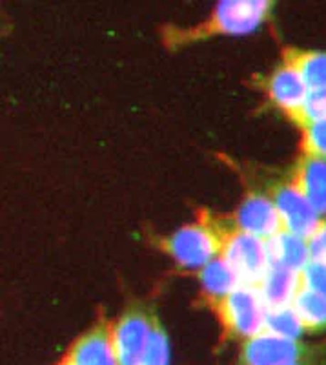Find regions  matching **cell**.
Listing matches in <instances>:
<instances>
[{"mask_svg":"<svg viewBox=\"0 0 326 365\" xmlns=\"http://www.w3.org/2000/svg\"><path fill=\"white\" fill-rule=\"evenodd\" d=\"M310 257L326 263V223H321L308 237Z\"/></svg>","mask_w":326,"mask_h":365,"instance_id":"7402d4cb","label":"cell"},{"mask_svg":"<svg viewBox=\"0 0 326 365\" xmlns=\"http://www.w3.org/2000/svg\"><path fill=\"white\" fill-rule=\"evenodd\" d=\"M221 257L236 270L241 282L256 285L272 265L266 240L243 232L239 228L223 237Z\"/></svg>","mask_w":326,"mask_h":365,"instance_id":"7a4b0ae2","label":"cell"},{"mask_svg":"<svg viewBox=\"0 0 326 365\" xmlns=\"http://www.w3.org/2000/svg\"><path fill=\"white\" fill-rule=\"evenodd\" d=\"M268 9L265 0H223L214 9V26L223 34H250L265 21Z\"/></svg>","mask_w":326,"mask_h":365,"instance_id":"8992f818","label":"cell"},{"mask_svg":"<svg viewBox=\"0 0 326 365\" xmlns=\"http://www.w3.org/2000/svg\"><path fill=\"white\" fill-rule=\"evenodd\" d=\"M58 365H68V364H66V361H62V364H58Z\"/></svg>","mask_w":326,"mask_h":365,"instance_id":"cb8c5ba5","label":"cell"},{"mask_svg":"<svg viewBox=\"0 0 326 365\" xmlns=\"http://www.w3.org/2000/svg\"><path fill=\"white\" fill-rule=\"evenodd\" d=\"M286 365H303V364H299V361H292V364H286Z\"/></svg>","mask_w":326,"mask_h":365,"instance_id":"603a6c76","label":"cell"},{"mask_svg":"<svg viewBox=\"0 0 326 365\" xmlns=\"http://www.w3.org/2000/svg\"><path fill=\"white\" fill-rule=\"evenodd\" d=\"M199 279H201L204 292L217 299H223L228 292H231L237 285L243 283L236 270L231 269L223 257H214L211 262L201 267Z\"/></svg>","mask_w":326,"mask_h":365,"instance_id":"5bb4252c","label":"cell"},{"mask_svg":"<svg viewBox=\"0 0 326 365\" xmlns=\"http://www.w3.org/2000/svg\"><path fill=\"white\" fill-rule=\"evenodd\" d=\"M266 243H268L270 262L273 265H281L286 267V269H293L301 272L306 267V263L312 259L310 257L308 237L288 232L285 228H281L279 232L268 237Z\"/></svg>","mask_w":326,"mask_h":365,"instance_id":"7c38bea8","label":"cell"},{"mask_svg":"<svg viewBox=\"0 0 326 365\" xmlns=\"http://www.w3.org/2000/svg\"><path fill=\"white\" fill-rule=\"evenodd\" d=\"M270 307L256 283H241L223 299H219L221 322L233 336H257L266 331Z\"/></svg>","mask_w":326,"mask_h":365,"instance_id":"6da1fadb","label":"cell"},{"mask_svg":"<svg viewBox=\"0 0 326 365\" xmlns=\"http://www.w3.org/2000/svg\"><path fill=\"white\" fill-rule=\"evenodd\" d=\"M303 287L312 289L319 294L326 296V263L310 259L305 269L301 270Z\"/></svg>","mask_w":326,"mask_h":365,"instance_id":"44dd1931","label":"cell"},{"mask_svg":"<svg viewBox=\"0 0 326 365\" xmlns=\"http://www.w3.org/2000/svg\"><path fill=\"white\" fill-rule=\"evenodd\" d=\"M310 90L326 88V51H306L290 58Z\"/></svg>","mask_w":326,"mask_h":365,"instance_id":"e0dca14e","label":"cell"},{"mask_svg":"<svg viewBox=\"0 0 326 365\" xmlns=\"http://www.w3.org/2000/svg\"><path fill=\"white\" fill-rule=\"evenodd\" d=\"M239 230L268 240L283 228L281 217L272 197L265 194H250L237 208Z\"/></svg>","mask_w":326,"mask_h":365,"instance_id":"52a82bcc","label":"cell"},{"mask_svg":"<svg viewBox=\"0 0 326 365\" xmlns=\"http://www.w3.org/2000/svg\"><path fill=\"white\" fill-rule=\"evenodd\" d=\"M221 237L204 223H190L177 228L166 240V249L175 262L188 269H201L221 252Z\"/></svg>","mask_w":326,"mask_h":365,"instance_id":"3957f363","label":"cell"},{"mask_svg":"<svg viewBox=\"0 0 326 365\" xmlns=\"http://www.w3.org/2000/svg\"><path fill=\"white\" fill-rule=\"evenodd\" d=\"M266 331L275 334V336L295 341L305 331V325H303L293 305H285V307L270 309L268 318H266Z\"/></svg>","mask_w":326,"mask_h":365,"instance_id":"2e32d148","label":"cell"},{"mask_svg":"<svg viewBox=\"0 0 326 365\" xmlns=\"http://www.w3.org/2000/svg\"><path fill=\"white\" fill-rule=\"evenodd\" d=\"M139 365H169L168 338H166V332L157 325H153L149 332L148 344H146Z\"/></svg>","mask_w":326,"mask_h":365,"instance_id":"ac0fdd59","label":"cell"},{"mask_svg":"<svg viewBox=\"0 0 326 365\" xmlns=\"http://www.w3.org/2000/svg\"><path fill=\"white\" fill-rule=\"evenodd\" d=\"M305 148L308 155L326 159V119L305 123Z\"/></svg>","mask_w":326,"mask_h":365,"instance_id":"d6986e66","label":"cell"},{"mask_svg":"<svg viewBox=\"0 0 326 365\" xmlns=\"http://www.w3.org/2000/svg\"><path fill=\"white\" fill-rule=\"evenodd\" d=\"M298 341L275 336L265 331L248 338L243 347V360L246 365H286L298 361Z\"/></svg>","mask_w":326,"mask_h":365,"instance_id":"ba28073f","label":"cell"},{"mask_svg":"<svg viewBox=\"0 0 326 365\" xmlns=\"http://www.w3.org/2000/svg\"><path fill=\"white\" fill-rule=\"evenodd\" d=\"M153 324L144 314H126L110 329L117 365H139Z\"/></svg>","mask_w":326,"mask_h":365,"instance_id":"5b68a950","label":"cell"},{"mask_svg":"<svg viewBox=\"0 0 326 365\" xmlns=\"http://www.w3.org/2000/svg\"><path fill=\"white\" fill-rule=\"evenodd\" d=\"M257 287H259L261 294H263L270 309L292 305L303 287L301 272L272 263L268 270L263 274Z\"/></svg>","mask_w":326,"mask_h":365,"instance_id":"30bf717a","label":"cell"},{"mask_svg":"<svg viewBox=\"0 0 326 365\" xmlns=\"http://www.w3.org/2000/svg\"><path fill=\"white\" fill-rule=\"evenodd\" d=\"M308 84L305 83L303 75L293 66L292 61L277 68L268 79V93L273 103L285 112L299 117L306 96H308Z\"/></svg>","mask_w":326,"mask_h":365,"instance_id":"9c48e42d","label":"cell"},{"mask_svg":"<svg viewBox=\"0 0 326 365\" xmlns=\"http://www.w3.org/2000/svg\"><path fill=\"white\" fill-rule=\"evenodd\" d=\"M64 361L68 365H117L110 329L97 327L79 338Z\"/></svg>","mask_w":326,"mask_h":365,"instance_id":"8fae6325","label":"cell"},{"mask_svg":"<svg viewBox=\"0 0 326 365\" xmlns=\"http://www.w3.org/2000/svg\"><path fill=\"white\" fill-rule=\"evenodd\" d=\"M292 305L305 329H321L326 325V296L301 287Z\"/></svg>","mask_w":326,"mask_h":365,"instance_id":"9a60e30c","label":"cell"},{"mask_svg":"<svg viewBox=\"0 0 326 365\" xmlns=\"http://www.w3.org/2000/svg\"><path fill=\"white\" fill-rule=\"evenodd\" d=\"M295 185L319 212L326 210V159L308 155L301 161Z\"/></svg>","mask_w":326,"mask_h":365,"instance_id":"4fadbf2b","label":"cell"},{"mask_svg":"<svg viewBox=\"0 0 326 365\" xmlns=\"http://www.w3.org/2000/svg\"><path fill=\"white\" fill-rule=\"evenodd\" d=\"M299 119H303L305 123L326 119V88H315V90L308 91Z\"/></svg>","mask_w":326,"mask_h":365,"instance_id":"ffe728a7","label":"cell"},{"mask_svg":"<svg viewBox=\"0 0 326 365\" xmlns=\"http://www.w3.org/2000/svg\"><path fill=\"white\" fill-rule=\"evenodd\" d=\"M272 200L279 212L283 228L288 232L310 237L315 228L321 225V220H319L321 212L310 203L308 197L303 194V190L295 182L277 187Z\"/></svg>","mask_w":326,"mask_h":365,"instance_id":"277c9868","label":"cell"}]
</instances>
